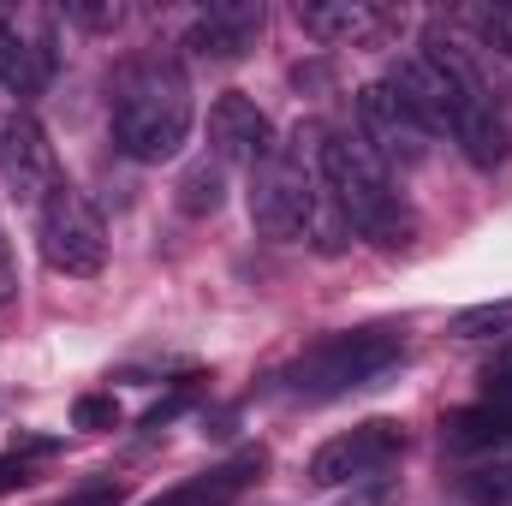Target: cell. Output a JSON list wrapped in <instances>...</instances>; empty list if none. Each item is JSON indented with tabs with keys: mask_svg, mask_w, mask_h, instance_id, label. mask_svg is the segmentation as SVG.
<instances>
[{
	"mask_svg": "<svg viewBox=\"0 0 512 506\" xmlns=\"http://www.w3.org/2000/svg\"><path fill=\"white\" fill-rule=\"evenodd\" d=\"M387 84L423 114V126L435 131V137L447 131L477 173H495L512 155V120H507V108H501V96H495V84L441 30H429L423 48L387 72Z\"/></svg>",
	"mask_w": 512,
	"mask_h": 506,
	"instance_id": "6da1fadb",
	"label": "cell"
},
{
	"mask_svg": "<svg viewBox=\"0 0 512 506\" xmlns=\"http://www.w3.org/2000/svg\"><path fill=\"white\" fill-rule=\"evenodd\" d=\"M191 78L179 66V54L167 48H143L114 72V96H108V131L114 149L137 167H161L185 149L191 137Z\"/></svg>",
	"mask_w": 512,
	"mask_h": 506,
	"instance_id": "7a4b0ae2",
	"label": "cell"
},
{
	"mask_svg": "<svg viewBox=\"0 0 512 506\" xmlns=\"http://www.w3.org/2000/svg\"><path fill=\"white\" fill-rule=\"evenodd\" d=\"M310 161H316V179H322V197L334 203L340 227L382 245V251H405L417 221H411V203L399 197L393 173L358 143V131L340 126H316L310 131Z\"/></svg>",
	"mask_w": 512,
	"mask_h": 506,
	"instance_id": "3957f363",
	"label": "cell"
},
{
	"mask_svg": "<svg viewBox=\"0 0 512 506\" xmlns=\"http://www.w3.org/2000/svg\"><path fill=\"white\" fill-rule=\"evenodd\" d=\"M399 364H405L399 328H340V334H322L316 346H304L292 364H280L268 376V393L286 405H334L346 393L382 387Z\"/></svg>",
	"mask_w": 512,
	"mask_h": 506,
	"instance_id": "277c9868",
	"label": "cell"
},
{
	"mask_svg": "<svg viewBox=\"0 0 512 506\" xmlns=\"http://www.w3.org/2000/svg\"><path fill=\"white\" fill-rule=\"evenodd\" d=\"M322 179H316V161H304V149L280 143L262 167H251V227L262 239H322V251H334L328 239V221H322Z\"/></svg>",
	"mask_w": 512,
	"mask_h": 506,
	"instance_id": "5b68a950",
	"label": "cell"
},
{
	"mask_svg": "<svg viewBox=\"0 0 512 506\" xmlns=\"http://www.w3.org/2000/svg\"><path fill=\"white\" fill-rule=\"evenodd\" d=\"M30 221H36V251H42V262H48L54 274L90 280V274L108 268V227H102L96 203H90L78 185L60 179V185L30 209Z\"/></svg>",
	"mask_w": 512,
	"mask_h": 506,
	"instance_id": "8992f818",
	"label": "cell"
},
{
	"mask_svg": "<svg viewBox=\"0 0 512 506\" xmlns=\"http://www.w3.org/2000/svg\"><path fill=\"white\" fill-rule=\"evenodd\" d=\"M429 137H435V131L423 126V114H417L387 78H376V84L358 90V143L382 161L387 173H393V167H417V161L429 155Z\"/></svg>",
	"mask_w": 512,
	"mask_h": 506,
	"instance_id": "52a82bcc",
	"label": "cell"
},
{
	"mask_svg": "<svg viewBox=\"0 0 512 506\" xmlns=\"http://www.w3.org/2000/svg\"><path fill=\"white\" fill-rule=\"evenodd\" d=\"M399 447H405V429L393 417H370V423H358V429H346V435H334V441H322L310 453V483L316 489L370 483L399 459Z\"/></svg>",
	"mask_w": 512,
	"mask_h": 506,
	"instance_id": "ba28073f",
	"label": "cell"
},
{
	"mask_svg": "<svg viewBox=\"0 0 512 506\" xmlns=\"http://www.w3.org/2000/svg\"><path fill=\"white\" fill-rule=\"evenodd\" d=\"M54 18L42 12H0V96L30 102L54 84Z\"/></svg>",
	"mask_w": 512,
	"mask_h": 506,
	"instance_id": "9c48e42d",
	"label": "cell"
},
{
	"mask_svg": "<svg viewBox=\"0 0 512 506\" xmlns=\"http://www.w3.org/2000/svg\"><path fill=\"white\" fill-rule=\"evenodd\" d=\"M0 179H6V191H12L24 209H36V203L66 179L60 161H54L48 131L36 126L30 114H6V120H0Z\"/></svg>",
	"mask_w": 512,
	"mask_h": 506,
	"instance_id": "30bf717a",
	"label": "cell"
},
{
	"mask_svg": "<svg viewBox=\"0 0 512 506\" xmlns=\"http://www.w3.org/2000/svg\"><path fill=\"white\" fill-rule=\"evenodd\" d=\"M262 24H268V12L256 0H215V6H203L191 18L185 48L197 60H209V66H233V60H245L262 42Z\"/></svg>",
	"mask_w": 512,
	"mask_h": 506,
	"instance_id": "8fae6325",
	"label": "cell"
},
{
	"mask_svg": "<svg viewBox=\"0 0 512 506\" xmlns=\"http://www.w3.org/2000/svg\"><path fill=\"white\" fill-rule=\"evenodd\" d=\"M274 149H280L274 120L256 108L245 90H227V96H215V108H209V155H215L221 167H227V161L262 167Z\"/></svg>",
	"mask_w": 512,
	"mask_h": 506,
	"instance_id": "7c38bea8",
	"label": "cell"
},
{
	"mask_svg": "<svg viewBox=\"0 0 512 506\" xmlns=\"http://www.w3.org/2000/svg\"><path fill=\"white\" fill-rule=\"evenodd\" d=\"M262 465H268L262 447H245V453H233V459L185 477V483H173L167 495H155V501H143V506H239L251 495V483L262 477Z\"/></svg>",
	"mask_w": 512,
	"mask_h": 506,
	"instance_id": "4fadbf2b",
	"label": "cell"
},
{
	"mask_svg": "<svg viewBox=\"0 0 512 506\" xmlns=\"http://www.w3.org/2000/svg\"><path fill=\"white\" fill-rule=\"evenodd\" d=\"M447 447L459 459H483V453H507L512 447V399H477L465 411L447 417Z\"/></svg>",
	"mask_w": 512,
	"mask_h": 506,
	"instance_id": "5bb4252c",
	"label": "cell"
},
{
	"mask_svg": "<svg viewBox=\"0 0 512 506\" xmlns=\"http://www.w3.org/2000/svg\"><path fill=\"white\" fill-rule=\"evenodd\" d=\"M298 24H304V36H316V42L346 48V42H370L376 30L393 24V18L376 12V6H358V0H310V6H298Z\"/></svg>",
	"mask_w": 512,
	"mask_h": 506,
	"instance_id": "9a60e30c",
	"label": "cell"
},
{
	"mask_svg": "<svg viewBox=\"0 0 512 506\" xmlns=\"http://www.w3.org/2000/svg\"><path fill=\"white\" fill-rule=\"evenodd\" d=\"M173 203H179V215H191V221H209V215H221V209H227V167H221L215 155H197V161L179 173V185H173Z\"/></svg>",
	"mask_w": 512,
	"mask_h": 506,
	"instance_id": "2e32d148",
	"label": "cell"
},
{
	"mask_svg": "<svg viewBox=\"0 0 512 506\" xmlns=\"http://www.w3.org/2000/svg\"><path fill=\"white\" fill-rule=\"evenodd\" d=\"M459 489L477 506H512V447L507 453H483V459H465V477Z\"/></svg>",
	"mask_w": 512,
	"mask_h": 506,
	"instance_id": "e0dca14e",
	"label": "cell"
},
{
	"mask_svg": "<svg viewBox=\"0 0 512 506\" xmlns=\"http://www.w3.org/2000/svg\"><path fill=\"white\" fill-rule=\"evenodd\" d=\"M453 334H459V340H501V334H512V298L459 310V316H453Z\"/></svg>",
	"mask_w": 512,
	"mask_h": 506,
	"instance_id": "ac0fdd59",
	"label": "cell"
},
{
	"mask_svg": "<svg viewBox=\"0 0 512 506\" xmlns=\"http://www.w3.org/2000/svg\"><path fill=\"white\" fill-rule=\"evenodd\" d=\"M471 30L489 42V48H501L512 60V0H495V6H471Z\"/></svg>",
	"mask_w": 512,
	"mask_h": 506,
	"instance_id": "d6986e66",
	"label": "cell"
},
{
	"mask_svg": "<svg viewBox=\"0 0 512 506\" xmlns=\"http://www.w3.org/2000/svg\"><path fill=\"white\" fill-rule=\"evenodd\" d=\"M72 423H78V429H90V435L120 429V405H114V393H84V399L72 405Z\"/></svg>",
	"mask_w": 512,
	"mask_h": 506,
	"instance_id": "ffe728a7",
	"label": "cell"
},
{
	"mask_svg": "<svg viewBox=\"0 0 512 506\" xmlns=\"http://www.w3.org/2000/svg\"><path fill=\"white\" fill-rule=\"evenodd\" d=\"M126 501V483L120 477H90V483H78L72 495H60L54 506H120Z\"/></svg>",
	"mask_w": 512,
	"mask_h": 506,
	"instance_id": "44dd1931",
	"label": "cell"
},
{
	"mask_svg": "<svg viewBox=\"0 0 512 506\" xmlns=\"http://www.w3.org/2000/svg\"><path fill=\"white\" fill-rule=\"evenodd\" d=\"M6 304H18V256H12V239L0 227V310Z\"/></svg>",
	"mask_w": 512,
	"mask_h": 506,
	"instance_id": "7402d4cb",
	"label": "cell"
},
{
	"mask_svg": "<svg viewBox=\"0 0 512 506\" xmlns=\"http://www.w3.org/2000/svg\"><path fill=\"white\" fill-rule=\"evenodd\" d=\"M24 483H30L24 453H6V459H0V495H12V489H24Z\"/></svg>",
	"mask_w": 512,
	"mask_h": 506,
	"instance_id": "603a6c76",
	"label": "cell"
},
{
	"mask_svg": "<svg viewBox=\"0 0 512 506\" xmlns=\"http://www.w3.org/2000/svg\"><path fill=\"white\" fill-rule=\"evenodd\" d=\"M0 399H6V393H0Z\"/></svg>",
	"mask_w": 512,
	"mask_h": 506,
	"instance_id": "cb8c5ba5",
	"label": "cell"
}]
</instances>
